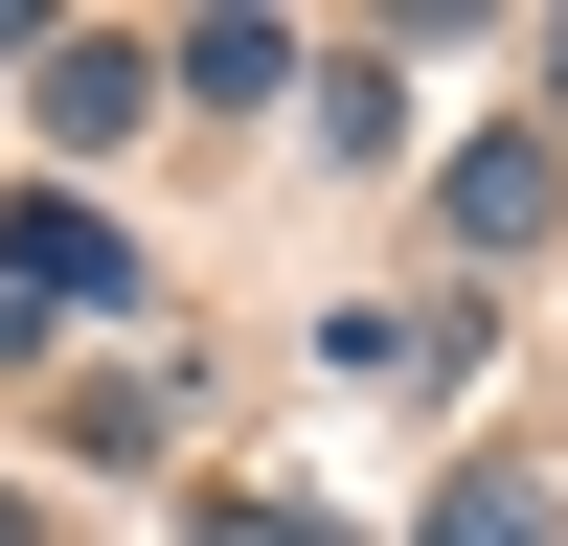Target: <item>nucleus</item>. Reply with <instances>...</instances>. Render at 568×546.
<instances>
[{"mask_svg": "<svg viewBox=\"0 0 568 546\" xmlns=\"http://www.w3.org/2000/svg\"><path fill=\"white\" fill-rule=\"evenodd\" d=\"M568 228V160L546 136H478V160H455V251H546Z\"/></svg>", "mask_w": 568, "mask_h": 546, "instance_id": "2", "label": "nucleus"}, {"mask_svg": "<svg viewBox=\"0 0 568 546\" xmlns=\"http://www.w3.org/2000/svg\"><path fill=\"white\" fill-rule=\"evenodd\" d=\"M136 91H160V46H114V23L45 46V136H69V160H91V136H136Z\"/></svg>", "mask_w": 568, "mask_h": 546, "instance_id": "3", "label": "nucleus"}, {"mask_svg": "<svg viewBox=\"0 0 568 546\" xmlns=\"http://www.w3.org/2000/svg\"><path fill=\"white\" fill-rule=\"evenodd\" d=\"M546 501H568V478H546Z\"/></svg>", "mask_w": 568, "mask_h": 546, "instance_id": "9", "label": "nucleus"}, {"mask_svg": "<svg viewBox=\"0 0 568 546\" xmlns=\"http://www.w3.org/2000/svg\"><path fill=\"white\" fill-rule=\"evenodd\" d=\"M0 546H45V501H23V478H0Z\"/></svg>", "mask_w": 568, "mask_h": 546, "instance_id": "7", "label": "nucleus"}, {"mask_svg": "<svg viewBox=\"0 0 568 546\" xmlns=\"http://www.w3.org/2000/svg\"><path fill=\"white\" fill-rule=\"evenodd\" d=\"M433 546H568V501H546V478H455V501H433Z\"/></svg>", "mask_w": 568, "mask_h": 546, "instance_id": "5", "label": "nucleus"}, {"mask_svg": "<svg viewBox=\"0 0 568 546\" xmlns=\"http://www.w3.org/2000/svg\"><path fill=\"white\" fill-rule=\"evenodd\" d=\"M205 546H342V524H296V501H227V478H205Z\"/></svg>", "mask_w": 568, "mask_h": 546, "instance_id": "6", "label": "nucleus"}, {"mask_svg": "<svg viewBox=\"0 0 568 546\" xmlns=\"http://www.w3.org/2000/svg\"><path fill=\"white\" fill-rule=\"evenodd\" d=\"M0 296H23V318H114L136 251H114L91 205H45V182H23V205H0Z\"/></svg>", "mask_w": 568, "mask_h": 546, "instance_id": "1", "label": "nucleus"}, {"mask_svg": "<svg viewBox=\"0 0 568 546\" xmlns=\"http://www.w3.org/2000/svg\"><path fill=\"white\" fill-rule=\"evenodd\" d=\"M273 69H296V23H251V0H227V23H182V46H160V91H205V114H251Z\"/></svg>", "mask_w": 568, "mask_h": 546, "instance_id": "4", "label": "nucleus"}, {"mask_svg": "<svg viewBox=\"0 0 568 546\" xmlns=\"http://www.w3.org/2000/svg\"><path fill=\"white\" fill-rule=\"evenodd\" d=\"M546 91H568V23H546Z\"/></svg>", "mask_w": 568, "mask_h": 546, "instance_id": "8", "label": "nucleus"}]
</instances>
